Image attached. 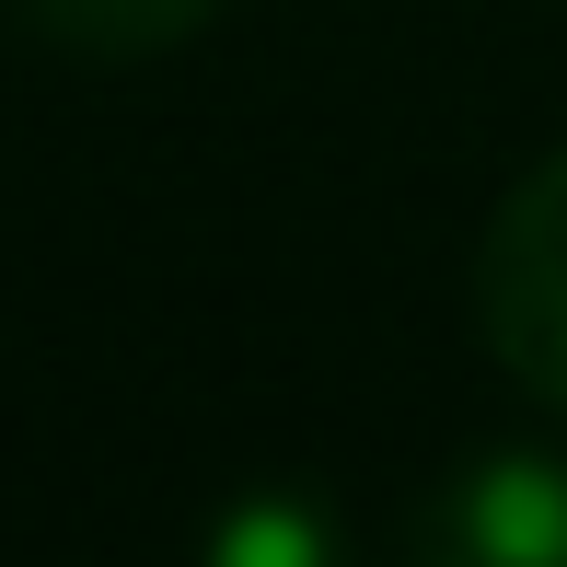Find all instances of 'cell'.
I'll list each match as a JSON object with an SVG mask.
<instances>
[{"label": "cell", "mask_w": 567, "mask_h": 567, "mask_svg": "<svg viewBox=\"0 0 567 567\" xmlns=\"http://www.w3.org/2000/svg\"><path fill=\"white\" fill-rule=\"evenodd\" d=\"M23 23L59 59H163V47L209 35L220 0H23Z\"/></svg>", "instance_id": "3"}, {"label": "cell", "mask_w": 567, "mask_h": 567, "mask_svg": "<svg viewBox=\"0 0 567 567\" xmlns=\"http://www.w3.org/2000/svg\"><path fill=\"white\" fill-rule=\"evenodd\" d=\"M220 567H324V522L313 509H290V498H255V509H231L220 522Z\"/></svg>", "instance_id": "4"}, {"label": "cell", "mask_w": 567, "mask_h": 567, "mask_svg": "<svg viewBox=\"0 0 567 567\" xmlns=\"http://www.w3.org/2000/svg\"><path fill=\"white\" fill-rule=\"evenodd\" d=\"M475 313H486L498 371L533 382L545 405H567V151H545L498 197L486 255H475Z\"/></svg>", "instance_id": "1"}, {"label": "cell", "mask_w": 567, "mask_h": 567, "mask_svg": "<svg viewBox=\"0 0 567 567\" xmlns=\"http://www.w3.org/2000/svg\"><path fill=\"white\" fill-rule=\"evenodd\" d=\"M417 545L463 567H567V463L545 452H486L417 509Z\"/></svg>", "instance_id": "2"}]
</instances>
